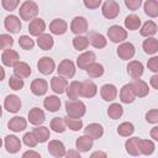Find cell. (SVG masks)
Instances as JSON below:
<instances>
[{"mask_svg":"<svg viewBox=\"0 0 158 158\" xmlns=\"http://www.w3.org/2000/svg\"><path fill=\"white\" fill-rule=\"evenodd\" d=\"M101 14L107 20H114L120 14V5L115 0H106L101 6Z\"/></svg>","mask_w":158,"mask_h":158,"instance_id":"4","label":"cell"},{"mask_svg":"<svg viewBox=\"0 0 158 158\" xmlns=\"http://www.w3.org/2000/svg\"><path fill=\"white\" fill-rule=\"evenodd\" d=\"M67 30H68V23L63 19H54L49 23V31L52 35L60 36V35H64Z\"/></svg>","mask_w":158,"mask_h":158,"instance_id":"21","label":"cell"},{"mask_svg":"<svg viewBox=\"0 0 158 158\" xmlns=\"http://www.w3.org/2000/svg\"><path fill=\"white\" fill-rule=\"evenodd\" d=\"M144 68L143 64L139 60H130L127 64V73L132 79H137L141 78L143 75Z\"/></svg>","mask_w":158,"mask_h":158,"instance_id":"27","label":"cell"},{"mask_svg":"<svg viewBox=\"0 0 158 158\" xmlns=\"http://www.w3.org/2000/svg\"><path fill=\"white\" fill-rule=\"evenodd\" d=\"M107 38L114 43H121L127 38V30L118 25H112L107 28Z\"/></svg>","mask_w":158,"mask_h":158,"instance_id":"3","label":"cell"},{"mask_svg":"<svg viewBox=\"0 0 158 158\" xmlns=\"http://www.w3.org/2000/svg\"><path fill=\"white\" fill-rule=\"evenodd\" d=\"M146 121L148 123H152V125L158 123V110L157 109H152V110L147 111V114H146Z\"/></svg>","mask_w":158,"mask_h":158,"instance_id":"51","label":"cell"},{"mask_svg":"<svg viewBox=\"0 0 158 158\" xmlns=\"http://www.w3.org/2000/svg\"><path fill=\"white\" fill-rule=\"evenodd\" d=\"M58 75L63 77L65 79H72L75 74V64L70 59H63L57 68Z\"/></svg>","mask_w":158,"mask_h":158,"instance_id":"5","label":"cell"},{"mask_svg":"<svg viewBox=\"0 0 158 158\" xmlns=\"http://www.w3.org/2000/svg\"><path fill=\"white\" fill-rule=\"evenodd\" d=\"M19 4H20V0H1V6L4 7V10L9 12H12L14 10H16Z\"/></svg>","mask_w":158,"mask_h":158,"instance_id":"50","label":"cell"},{"mask_svg":"<svg viewBox=\"0 0 158 158\" xmlns=\"http://www.w3.org/2000/svg\"><path fill=\"white\" fill-rule=\"evenodd\" d=\"M1 62L6 67H14L17 62H20V56L15 49L7 48L1 54Z\"/></svg>","mask_w":158,"mask_h":158,"instance_id":"18","label":"cell"},{"mask_svg":"<svg viewBox=\"0 0 158 158\" xmlns=\"http://www.w3.org/2000/svg\"><path fill=\"white\" fill-rule=\"evenodd\" d=\"M101 1L102 0H83L84 2V6L89 10H94V9H98L100 5H101Z\"/></svg>","mask_w":158,"mask_h":158,"instance_id":"54","label":"cell"},{"mask_svg":"<svg viewBox=\"0 0 158 158\" xmlns=\"http://www.w3.org/2000/svg\"><path fill=\"white\" fill-rule=\"evenodd\" d=\"M46 30V22L41 17H35L33 20L30 21V25H28V31H30V35L31 36H40Z\"/></svg>","mask_w":158,"mask_h":158,"instance_id":"17","label":"cell"},{"mask_svg":"<svg viewBox=\"0 0 158 158\" xmlns=\"http://www.w3.org/2000/svg\"><path fill=\"white\" fill-rule=\"evenodd\" d=\"M149 135H151V138H152L153 141H158V126H154V127L151 130Z\"/></svg>","mask_w":158,"mask_h":158,"instance_id":"58","label":"cell"},{"mask_svg":"<svg viewBox=\"0 0 158 158\" xmlns=\"http://www.w3.org/2000/svg\"><path fill=\"white\" fill-rule=\"evenodd\" d=\"M27 127V120L22 116H14L7 122V128L12 132H21L25 131Z\"/></svg>","mask_w":158,"mask_h":158,"instance_id":"23","label":"cell"},{"mask_svg":"<svg viewBox=\"0 0 158 158\" xmlns=\"http://www.w3.org/2000/svg\"><path fill=\"white\" fill-rule=\"evenodd\" d=\"M107 115L111 120H118L123 115V107L118 102H112L107 109Z\"/></svg>","mask_w":158,"mask_h":158,"instance_id":"40","label":"cell"},{"mask_svg":"<svg viewBox=\"0 0 158 158\" xmlns=\"http://www.w3.org/2000/svg\"><path fill=\"white\" fill-rule=\"evenodd\" d=\"M139 149H141V154L151 156V154H153V152L156 149V144H154V142L152 139H142L141 138Z\"/></svg>","mask_w":158,"mask_h":158,"instance_id":"44","label":"cell"},{"mask_svg":"<svg viewBox=\"0 0 158 158\" xmlns=\"http://www.w3.org/2000/svg\"><path fill=\"white\" fill-rule=\"evenodd\" d=\"M19 46H20L22 49H25V51H31V49H33V47H35V41H33L30 36L22 35V36L19 38Z\"/></svg>","mask_w":158,"mask_h":158,"instance_id":"46","label":"cell"},{"mask_svg":"<svg viewBox=\"0 0 158 158\" xmlns=\"http://www.w3.org/2000/svg\"><path fill=\"white\" fill-rule=\"evenodd\" d=\"M88 20L83 16H75L70 22V31L77 35H83L88 31Z\"/></svg>","mask_w":158,"mask_h":158,"instance_id":"9","label":"cell"},{"mask_svg":"<svg viewBox=\"0 0 158 158\" xmlns=\"http://www.w3.org/2000/svg\"><path fill=\"white\" fill-rule=\"evenodd\" d=\"M1 146H2V139L0 138V148H1Z\"/></svg>","mask_w":158,"mask_h":158,"instance_id":"62","label":"cell"},{"mask_svg":"<svg viewBox=\"0 0 158 158\" xmlns=\"http://www.w3.org/2000/svg\"><path fill=\"white\" fill-rule=\"evenodd\" d=\"M20 19L23 21H31L38 15V5L32 0H26L20 5L19 9Z\"/></svg>","mask_w":158,"mask_h":158,"instance_id":"2","label":"cell"},{"mask_svg":"<svg viewBox=\"0 0 158 158\" xmlns=\"http://www.w3.org/2000/svg\"><path fill=\"white\" fill-rule=\"evenodd\" d=\"M12 68H14V74L17 75V77H20V78H22V79L28 78L31 75V73H32L30 64H27L26 62H21L20 60Z\"/></svg>","mask_w":158,"mask_h":158,"instance_id":"31","label":"cell"},{"mask_svg":"<svg viewBox=\"0 0 158 158\" xmlns=\"http://www.w3.org/2000/svg\"><path fill=\"white\" fill-rule=\"evenodd\" d=\"M36 139L38 141V143H44L49 139L51 137V132H49V128L46 127V126H42V125H38L36 126L33 130H32Z\"/></svg>","mask_w":158,"mask_h":158,"instance_id":"35","label":"cell"},{"mask_svg":"<svg viewBox=\"0 0 158 158\" xmlns=\"http://www.w3.org/2000/svg\"><path fill=\"white\" fill-rule=\"evenodd\" d=\"M5 75H6V73H5V69L0 65V81H2L4 79H5Z\"/></svg>","mask_w":158,"mask_h":158,"instance_id":"60","label":"cell"},{"mask_svg":"<svg viewBox=\"0 0 158 158\" xmlns=\"http://www.w3.org/2000/svg\"><path fill=\"white\" fill-rule=\"evenodd\" d=\"M100 95L105 101L111 102L117 98V88L114 84H110V83L104 84L100 88Z\"/></svg>","mask_w":158,"mask_h":158,"instance_id":"20","label":"cell"},{"mask_svg":"<svg viewBox=\"0 0 158 158\" xmlns=\"http://www.w3.org/2000/svg\"><path fill=\"white\" fill-rule=\"evenodd\" d=\"M139 144H141V138H139V137H131V138H127V141L125 142L126 152H127L130 156H133V157L139 156V154H141Z\"/></svg>","mask_w":158,"mask_h":158,"instance_id":"26","label":"cell"},{"mask_svg":"<svg viewBox=\"0 0 158 158\" xmlns=\"http://www.w3.org/2000/svg\"><path fill=\"white\" fill-rule=\"evenodd\" d=\"M96 60V56L93 51H85L81 54H79V57L77 58V65L79 67V69H86L91 63H94Z\"/></svg>","mask_w":158,"mask_h":158,"instance_id":"16","label":"cell"},{"mask_svg":"<svg viewBox=\"0 0 158 158\" xmlns=\"http://www.w3.org/2000/svg\"><path fill=\"white\" fill-rule=\"evenodd\" d=\"M37 69H38L40 73H42L44 75H49L56 69V63H54V60L51 57L44 56V57H42V58L38 59V62H37Z\"/></svg>","mask_w":158,"mask_h":158,"instance_id":"10","label":"cell"},{"mask_svg":"<svg viewBox=\"0 0 158 158\" xmlns=\"http://www.w3.org/2000/svg\"><path fill=\"white\" fill-rule=\"evenodd\" d=\"M90 157H91V158H96V157H101V158H106V157H107V154H106L105 152H101V151H96V152H94V153H91V154H90Z\"/></svg>","mask_w":158,"mask_h":158,"instance_id":"59","label":"cell"},{"mask_svg":"<svg viewBox=\"0 0 158 158\" xmlns=\"http://www.w3.org/2000/svg\"><path fill=\"white\" fill-rule=\"evenodd\" d=\"M31 93L36 96H43L48 90V83L42 78H36L32 80L30 85Z\"/></svg>","mask_w":158,"mask_h":158,"instance_id":"14","label":"cell"},{"mask_svg":"<svg viewBox=\"0 0 158 158\" xmlns=\"http://www.w3.org/2000/svg\"><path fill=\"white\" fill-rule=\"evenodd\" d=\"M41 158V154L38 152H35V151H26L23 154H22V158Z\"/></svg>","mask_w":158,"mask_h":158,"instance_id":"55","label":"cell"},{"mask_svg":"<svg viewBox=\"0 0 158 158\" xmlns=\"http://www.w3.org/2000/svg\"><path fill=\"white\" fill-rule=\"evenodd\" d=\"M27 120L31 125L33 126H38V125H42L46 120V114L42 109L40 107H32L28 114H27Z\"/></svg>","mask_w":158,"mask_h":158,"instance_id":"13","label":"cell"},{"mask_svg":"<svg viewBox=\"0 0 158 158\" xmlns=\"http://www.w3.org/2000/svg\"><path fill=\"white\" fill-rule=\"evenodd\" d=\"M22 106V102H21V99L16 95V94H10L5 98L4 100V109L11 114H16L20 111Z\"/></svg>","mask_w":158,"mask_h":158,"instance_id":"7","label":"cell"},{"mask_svg":"<svg viewBox=\"0 0 158 158\" xmlns=\"http://www.w3.org/2000/svg\"><path fill=\"white\" fill-rule=\"evenodd\" d=\"M123 23H125V28L126 30L136 31V30H139V27H141V19L136 14H131V15L126 16Z\"/></svg>","mask_w":158,"mask_h":158,"instance_id":"37","label":"cell"},{"mask_svg":"<svg viewBox=\"0 0 158 158\" xmlns=\"http://www.w3.org/2000/svg\"><path fill=\"white\" fill-rule=\"evenodd\" d=\"M131 86H132V90L136 95V98H144L149 94V86L148 84L142 80L141 78H137V79H133L131 83Z\"/></svg>","mask_w":158,"mask_h":158,"instance_id":"11","label":"cell"},{"mask_svg":"<svg viewBox=\"0 0 158 158\" xmlns=\"http://www.w3.org/2000/svg\"><path fill=\"white\" fill-rule=\"evenodd\" d=\"M65 157L68 158H80V152L78 149H70L68 152H65Z\"/></svg>","mask_w":158,"mask_h":158,"instance_id":"56","label":"cell"},{"mask_svg":"<svg viewBox=\"0 0 158 158\" xmlns=\"http://www.w3.org/2000/svg\"><path fill=\"white\" fill-rule=\"evenodd\" d=\"M149 83H151V85H152L153 89H158V74H157V73L151 77Z\"/></svg>","mask_w":158,"mask_h":158,"instance_id":"57","label":"cell"},{"mask_svg":"<svg viewBox=\"0 0 158 158\" xmlns=\"http://www.w3.org/2000/svg\"><path fill=\"white\" fill-rule=\"evenodd\" d=\"M49 127L56 133H63L67 130V125H65L64 117H54V118H52V121L49 123Z\"/></svg>","mask_w":158,"mask_h":158,"instance_id":"41","label":"cell"},{"mask_svg":"<svg viewBox=\"0 0 158 158\" xmlns=\"http://www.w3.org/2000/svg\"><path fill=\"white\" fill-rule=\"evenodd\" d=\"M43 106L47 111L49 112H56L60 109V99L57 95H49L46 96V99L43 100Z\"/></svg>","mask_w":158,"mask_h":158,"instance_id":"32","label":"cell"},{"mask_svg":"<svg viewBox=\"0 0 158 158\" xmlns=\"http://www.w3.org/2000/svg\"><path fill=\"white\" fill-rule=\"evenodd\" d=\"M4 144H5V148L9 153L11 154H15L17 153L20 149H21V146H22V142L20 141L19 137H16L15 135H7L4 139Z\"/></svg>","mask_w":158,"mask_h":158,"instance_id":"15","label":"cell"},{"mask_svg":"<svg viewBox=\"0 0 158 158\" xmlns=\"http://www.w3.org/2000/svg\"><path fill=\"white\" fill-rule=\"evenodd\" d=\"M64 121H65V125L69 130L77 132V131H80L83 128V120L79 118V117H70V116H67L64 117Z\"/></svg>","mask_w":158,"mask_h":158,"instance_id":"42","label":"cell"},{"mask_svg":"<svg viewBox=\"0 0 158 158\" xmlns=\"http://www.w3.org/2000/svg\"><path fill=\"white\" fill-rule=\"evenodd\" d=\"M135 132V126L132 122H122L118 125L117 127V133L121 136V137H130L132 133Z\"/></svg>","mask_w":158,"mask_h":158,"instance_id":"43","label":"cell"},{"mask_svg":"<svg viewBox=\"0 0 158 158\" xmlns=\"http://www.w3.org/2000/svg\"><path fill=\"white\" fill-rule=\"evenodd\" d=\"M65 93L68 99H79L81 93V81H78V80L70 81L65 89Z\"/></svg>","mask_w":158,"mask_h":158,"instance_id":"34","label":"cell"},{"mask_svg":"<svg viewBox=\"0 0 158 158\" xmlns=\"http://www.w3.org/2000/svg\"><path fill=\"white\" fill-rule=\"evenodd\" d=\"M158 31V26L154 21L152 20H148L146 21L141 27H139V35L142 37H154V35L157 33Z\"/></svg>","mask_w":158,"mask_h":158,"instance_id":"29","label":"cell"},{"mask_svg":"<svg viewBox=\"0 0 158 158\" xmlns=\"http://www.w3.org/2000/svg\"><path fill=\"white\" fill-rule=\"evenodd\" d=\"M147 67L151 72L153 73H158V57L157 56H153L152 58L148 59V63H147Z\"/></svg>","mask_w":158,"mask_h":158,"instance_id":"53","label":"cell"},{"mask_svg":"<svg viewBox=\"0 0 158 158\" xmlns=\"http://www.w3.org/2000/svg\"><path fill=\"white\" fill-rule=\"evenodd\" d=\"M9 86H10L12 90L19 91V90H21V89L25 86V81H23L22 78H20V77H17V75L14 74V75H11L10 79H9Z\"/></svg>","mask_w":158,"mask_h":158,"instance_id":"47","label":"cell"},{"mask_svg":"<svg viewBox=\"0 0 158 158\" xmlns=\"http://www.w3.org/2000/svg\"><path fill=\"white\" fill-rule=\"evenodd\" d=\"M85 70H86V74L89 75V78H100L105 73L104 65L101 63H98L96 60L94 63H91Z\"/></svg>","mask_w":158,"mask_h":158,"instance_id":"38","label":"cell"},{"mask_svg":"<svg viewBox=\"0 0 158 158\" xmlns=\"http://www.w3.org/2000/svg\"><path fill=\"white\" fill-rule=\"evenodd\" d=\"M84 135L89 136L93 139H99L104 136V127L98 122H91L84 128Z\"/></svg>","mask_w":158,"mask_h":158,"instance_id":"19","label":"cell"},{"mask_svg":"<svg viewBox=\"0 0 158 158\" xmlns=\"http://www.w3.org/2000/svg\"><path fill=\"white\" fill-rule=\"evenodd\" d=\"M22 141H23V143H25L27 147H30V148H33V147H36V146L38 144V141L36 139L33 132H26V133L23 135V137H22Z\"/></svg>","mask_w":158,"mask_h":158,"instance_id":"49","label":"cell"},{"mask_svg":"<svg viewBox=\"0 0 158 158\" xmlns=\"http://www.w3.org/2000/svg\"><path fill=\"white\" fill-rule=\"evenodd\" d=\"M37 46L41 48V49H43V51H49V49H52V47H53V44H54V40H53V37L49 35V33H42V35H40V36H37Z\"/></svg>","mask_w":158,"mask_h":158,"instance_id":"33","label":"cell"},{"mask_svg":"<svg viewBox=\"0 0 158 158\" xmlns=\"http://www.w3.org/2000/svg\"><path fill=\"white\" fill-rule=\"evenodd\" d=\"M47 149L49 152L51 156L56 157V158H62V157H65V146L62 141L59 139H52L49 141L48 146H47Z\"/></svg>","mask_w":158,"mask_h":158,"instance_id":"12","label":"cell"},{"mask_svg":"<svg viewBox=\"0 0 158 158\" xmlns=\"http://www.w3.org/2000/svg\"><path fill=\"white\" fill-rule=\"evenodd\" d=\"M125 1V5L128 10H132V11H136L141 7L142 5V0H123Z\"/></svg>","mask_w":158,"mask_h":158,"instance_id":"52","label":"cell"},{"mask_svg":"<svg viewBox=\"0 0 158 158\" xmlns=\"http://www.w3.org/2000/svg\"><path fill=\"white\" fill-rule=\"evenodd\" d=\"M4 27L10 33H17L22 27L20 17L16 16V15H12V14L7 15L4 20Z\"/></svg>","mask_w":158,"mask_h":158,"instance_id":"8","label":"cell"},{"mask_svg":"<svg viewBox=\"0 0 158 158\" xmlns=\"http://www.w3.org/2000/svg\"><path fill=\"white\" fill-rule=\"evenodd\" d=\"M143 9H144L146 15L152 19L158 16V1L157 0H146Z\"/></svg>","mask_w":158,"mask_h":158,"instance_id":"39","label":"cell"},{"mask_svg":"<svg viewBox=\"0 0 158 158\" xmlns=\"http://www.w3.org/2000/svg\"><path fill=\"white\" fill-rule=\"evenodd\" d=\"M65 112L67 116L81 118L86 112V106L79 99H68L65 102Z\"/></svg>","mask_w":158,"mask_h":158,"instance_id":"1","label":"cell"},{"mask_svg":"<svg viewBox=\"0 0 158 158\" xmlns=\"http://www.w3.org/2000/svg\"><path fill=\"white\" fill-rule=\"evenodd\" d=\"M94 146V139L90 138L89 136L86 135H83V136H79L77 139H75V148L81 152V153H85V152H89Z\"/></svg>","mask_w":158,"mask_h":158,"instance_id":"25","label":"cell"},{"mask_svg":"<svg viewBox=\"0 0 158 158\" xmlns=\"http://www.w3.org/2000/svg\"><path fill=\"white\" fill-rule=\"evenodd\" d=\"M142 48L144 51V53L149 54V56H154L158 52V41L156 37H147L143 43H142Z\"/></svg>","mask_w":158,"mask_h":158,"instance_id":"36","label":"cell"},{"mask_svg":"<svg viewBox=\"0 0 158 158\" xmlns=\"http://www.w3.org/2000/svg\"><path fill=\"white\" fill-rule=\"evenodd\" d=\"M135 53H136V48L133 46V43L131 42H121L117 47V56L122 59V60H128V59H132L135 57Z\"/></svg>","mask_w":158,"mask_h":158,"instance_id":"6","label":"cell"},{"mask_svg":"<svg viewBox=\"0 0 158 158\" xmlns=\"http://www.w3.org/2000/svg\"><path fill=\"white\" fill-rule=\"evenodd\" d=\"M14 46V38L9 33H1L0 35V49L5 51L7 48H11Z\"/></svg>","mask_w":158,"mask_h":158,"instance_id":"48","label":"cell"},{"mask_svg":"<svg viewBox=\"0 0 158 158\" xmlns=\"http://www.w3.org/2000/svg\"><path fill=\"white\" fill-rule=\"evenodd\" d=\"M1 116H2V106L0 105V117H1Z\"/></svg>","mask_w":158,"mask_h":158,"instance_id":"61","label":"cell"},{"mask_svg":"<svg viewBox=\"0 0 158 158\" xmlns=\"http://www.w3.org/2000/svg\"><path fill=\"white\" fill-rule=\"evenodd\" d=\"M120 100L123 104H132L136 100V95L132 90L131 84H125L120 90Z\"/></svg>","mask_w":158,"mask_h":158,"instance_id":"30","label":"cell"},{"mask_svg":"<svg viewBox=\"0 0 158 158\" xmlns=\"http://www.w3.org/2000/svg\"><path fill=\"white\" fill-rule=\"evenodd\" d=\"M96 94H98V86H96V84L93 80L86 79V80L81 81V93H80V96L91 99Z\"/></svg>","mask_w":158,"mask_h":158,"instance_id":"22","label":"cell"},{"mask_svg":"<svg viewBox=\"0 0 158 158\" xmlns=\"http://www.w3.org/2000/svg\"><path fill=\"white\" fill-rule=\"evenodd\" d=\"M68 86V81L65 78L56 75L51 79V89L56 93V94H63L65 93V89Z\"/></svg>","mask_w":158,"mask_h":158,"instance_id":"28","label":"cell"},{"mask_svg":"<svg viewBox=\"0 0 158 158\" xmlns=\"http://www.w3.org/2000/svg\"><path fill=\"white\" fill-rule=\"evenodd\" d=\"M89 46V41H88V37L83 36V35H77L74 38H73V47L77 49V51H85Z\"/></svg>","mask_w":158,"mask_h":158,"instance_id":"45","label":"cell"},{"mask_svg":"<svg viewBox=\"0 0 158 158\" xmlns=\"http://www.w3.org/2000/svg\"><path fill=\"white\" fill-rule=\"evenodd\" d=\"M88 41H89V44H91L94 48H98V49H101L107 44L106 37L100 32H90L88 36Z\"/></svg>","mask_w":158,"mask_h":158,"instance_id":"24","label":"cell"}]
</instances>
